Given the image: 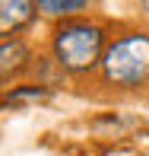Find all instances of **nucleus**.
Instances as JSON below:
<instances>
[{
	"instance_id": "7ed1b4c3",
	"label": "nucleus",
	"mask_w": 149,
	"mask_h": 156,
	"mask_svg": "<svg viewBox=\"0 0 149 156\" xmlns=\"http://www.w3.org/2000/svg\"><path fill=\"white\" fill-rule=\"evenodd\" d=\"M35 0H0V29L3 35H16L19 29H25V26L35 19Z\"/></svg>"
},
{
	"instance_id": "423d86ee",
	"label": "nucleus",
	"mask_w": 149,
	"mask_h": 156,
	"mask_svg": "<svg viewBox=\"0 0 149 156\" xmlns=\"http://www.w3.org/2000/svg\"><path fill=\"white\" fill-rule=\"evenodd\" d=\"M143 10H146V13H149V0H143Z\"/></svg>"
},
{
	"instance_id": "f03ea898",
	"label": "nucleus",
	"mask_w": 149,
	"mask_h": 156,
	"mask_svg": "<svg viewBox=\"0 0 149 156\" xmlns=\"http://www.w3.org/2000/svg\"><path fill=\"white\" fill-rule=\"evenodd\" d=\"M102 73L117 89L143 86L149 80V35L130 32L124 38L111 41L102 58Z\"/></svg>"
},
{
	"instance_id": "f257e3e1",
	"label": "nucleus",
	"mask_w": 149,
	"mask_h": 156,
	"mask_svg": "<svg viewBox=\"0 0 149 156\" xmlns=\"http://www.w3.org/2000/svg\"><path fill=\"white\" fill-rule=\"evenodd\" d=\"M54 61L67 73H86L105 58V32L92 23H63L54 32Z\"/></svg>"
},
{
	"instance_id": "20e7f679",
	"label": "nucleus",
	"mask_w": 149,
	"mask_h": 156,
	"mask_svg": "<svg viewBox=\"0 0 149 156\" xmlns=\"http://www.w3.org/2000/svg\"><path fill=\"white\" fill-rule=\"evenodd\" d=\"M0 58H3V80H10L13 70H19L25 61H29V51H25V45L19 38H3V45H0Z\"/></svg>"
},
{
	"instance_id": "39448f33",
	"label": "nucleus",
	"mask_w": 149,
	"mask_h": 156,
	"mask_svg": "<svg viewBox=\"0 0 149 156\" xmlns=\"http://www.w3.org/2000/svg\"><path fill=\"white\" fill-rule=\"evenodd\" d=\"M89 0H35V6H38L41 13H48V16H70V13L83 10Z\"/></svg>"
}]
</instances>
